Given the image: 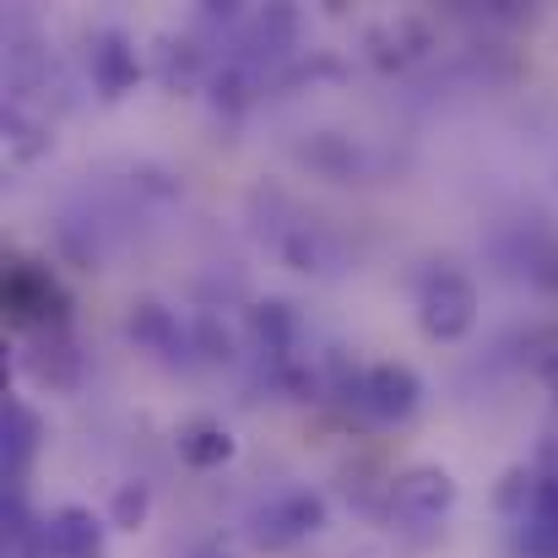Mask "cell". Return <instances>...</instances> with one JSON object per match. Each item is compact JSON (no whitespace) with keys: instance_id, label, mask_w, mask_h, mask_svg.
I'll return each mask as SVG.
<instances>
[{"instance_id":"cell-15","label":"cell","mask_w":558,"mask_h":558,"mask_svg":"<svg viewBox=\"0 0 558 558\" xmlns=\"http://www.w3.org/2000/svg\"><path fill=\"white\" fill-rule=\"evenodd\" d=\"M201 558H222V554H201Z\"/></svg>"},{"instance_id":"cell-10","label":"cell","mask_w":558,"mask_h":558,"mask_svg":"<svg viewBox=\"0 0 558 558\" xmlns=\"http://www.w3.org/2000/svg\"><path fill=\"white\" fill-rule=\"evenodd\" d=\"M526 554L532 558H558V483L554 477H543V488H537V505L526 510Z\"/></svg>"},{"instance_id":"cell-4","label":"cell","mask_w":558,"mask_h":558,"mask_svg":"<svg viewBox=\"0 0 558 558\" xmlns=\"http://www.w3.org/2000/svg\"><path fill=\"white\" fill-rule=\"evenodd\" d=\"M353 401L379 423H407L423 407V379L412 364H374V369L359 374Z\"/></svg>"},{"instance_id":"cell-9","label":"cell","mask_w":558,"mask_h":558,"mask_svg":"<svg viewBox=\"0 0 558 558\" xmlns=\"http://www.w3.org/2000/svg\"><path fill=\"white\" fill-rule=\"evenodd\" d=\"M27 374L38 390H76L82 379V353L71 342V331H38L27 348Z\"/></svg>"},{"instance_id":"cell-13","label":"cell","mask_w":558,"mask_h":558,"mask_svg":"<svg viewBox=\"0 0 558 558\" xmlns=\"http://www.w3.org/2000/svg\"><path fill=\"white\" fill-rule=\"evenodd\" d=\"M255 331H260V342H266L271 353H288V342H293L299 320H293V310H288L282 299H271V304H260V310H255Z\"/></svg>"},{"instance_id":"cell-7","label":"cell","mask_w":558,"mask_h":558,"mask_svg":"<svg viewBox=\"0 0 558 558\" xmlns=\"http://www.w3.org/2000/svg\"><path fill=\"white\" fill-rule=\"evenodd\" d=\"M174 450H180V461L190 472H217V466H228L239 456V439H233V428L222 417H185L174 428Z\"/></svg>"},{"instance_id":"cell-11","label":"cell","mask_w":558,"mask_h":558,"mask_svg":"<svg viewBox=\"0 0 558 558\" xmlns=\"http://www.w3.org/2000/svg\"><path fill=\"white\" fill-rule=\"evenodd\" d=\"M125 331H131L142 348H153V353H169V348H180V326H174V315H169L163 304H153V299H142V304L131 310Z\"/></svg>"},{"instance_id":"cell-3","label":"cell","mask_w":558,"mask_h":558,"mask_svg":"<svg viewBox=\"0 0 558 558\" xmlns=\"http://www.w3.org/2000/svg\"><path fill=\"white\" fill-rule=\"evenodd\" d=\"M461 488L445 466L423 461V466H407L401 477H390V515L407 521V526H434L456 510Z\"/></svg>"},{"instance_id":"cell-14","label":"cell","mask_w":558,"mask_h":558,"mask_svg":"<svg viewBox=\"0 0 558 558\" xmlns=\"http://www.w3.org/2000/svg\"><path fill=\"white\" fill-rule=\"evenodd\" d=\"M537 379H543V390L558 401V353H548V359L537 364Z\"/></svg>"},{"instance_id":"cell-5","label":"cell","mask_w":558,"mask_h":558,"mask_svg":"<svg viewBox=\"0 0 558 558\" xmlns=\"http://www.w3.org/2000/svg\"><path fill=\"white\" fill-rule=\"evenodd\" d=\"M315 532H326V499L310 494V488H293V494L271 499L266 510H255V543L260 548H293Z\"/></svg>"},{"instance_id":"cell-1","label":"cell","mask_w":558,"mask_h":558,"mask_svg":"<svg viewBox=\"0 0 558 558\" xmlns=\"http://www.w3.org/2000/svg\"><path fill=\"white\" fill-rule=\"evenodd\" d=\"M0 293H5L11 326H22V331H33V337H38V331H65V320H71V293H65V288L54 282V271L38 266V260H11Z\"/></svg>"},{"instance_id":"cell-12","label":"cell","mask_w":558,"mask_h":558,"mask_svg":"<svg viewBox=\"0 0 558 558\" xmlns=\"http://www.w3.org/2000/svg\"><path fill=\"white\" fill-rule=\"evenodd\" d=\"M153 515V488L147 483H120L114 499H109V526L114 532H142Z\"/></svg>"},{"instance_id":"cell-6","label":"cell","mask_w":558,"mask_h":558,"mask_svg":"<svg viewBox=\"0 0 558 558\" xmlns=\"http://www.w3.org/2000/svg\"><path fill=\"white\" fill-rule=\"evenodd\" d=\"M87 65H93V82L104 98H125L136 82H142V60H136V44L120 33V27H104L87 49Z\"/></svg>"},{"instance_id":"cell-8","label":"cell","mask_w":558,"mask_h":558,"mask_svg":"<svg viewBox=\"0 0 558 558\" xmlns=\"http://www.w3.org/2000/svg\"><path fill=\"white\" fill-rule=\"evenodd\" d=\"M44 548L54 558H104V521L87 505H60L44 521Z\"/></svg>"},{"instance_id":"cell-2","label":"cell","mask_w":558,"mask_h":558,"mask_svg":"<svg viewBox=\"0 0 558 558\" xmlns=\"http://www.w3.org/2000/svg\"><path fill=\"white\" fill-rule=\"evenodd\" d=\"M417 326L428 342H461L477 326V282L456 266H434L417 288Z\"/></svg>"}]
</instances>
